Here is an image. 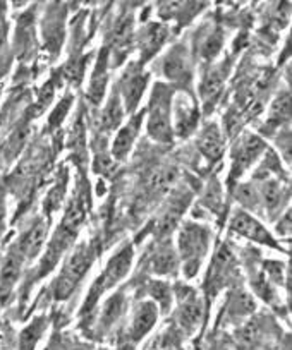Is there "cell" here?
<instances>
[{"instance_id":"obj_1","label":"cell","mask_w":292,"mask_h":350,"mask_svg":"<svg viewBox=\"0 0 292 350\" xmlns=\"http://www.w3.org/2000/svg\"><path fill=\"white\" fill-rule=\"evenodd\" d=\"M210 234L204 227L196 224H186L179 234V254L184 261L186 277L196 275L201 258L208 251Z\"/></svg>"},{"instance_id":"obj_10","label":"cell","mask_w":292,"mask_h":350,"mask_svg":"<svg viewBox=\"0 0 292 350\" xmlns=\"http://www.w3.org/2000/svg\"><path fill=\"white\" fill-rule=\"evenodd\" d=\"M157 321V309L152 302H143L140 308L136 309V314L133 319V328H131V335L134 340H140L141 336L146 335L150 329L153 328Z\"/></svg>"},{"instance_id":"obj_23","label":"cell","mask_w":292,"mask_h":350,"mask_svg":"<svg viewBox=\"0 0 292 350\" xmlns=\"http://www.w3.org/2000/svg\"><path fill=\"white\" fill-rule=\"evenodd\" d=\"M4 18H2V12H0V43H2V40H4Z\"/></svg>"},{"instance_id":"obj_16","label":"cell","mask_w":292,"mask_h":350,"mask_svg":"<svg viewBox=\"0 0 292 350\" xmlns=\"http://www.w3.org/2000/svg\"><path fill=\"white\" fill-rule=\"evenodd\" d=\"M167 38V29L160 25H150L141 36V46L146 53H155Z\"/></svg>"},{"instance_id":"obj_9","label":"cell","mask_w":292,"mask_h":350,"mask_svg":"<svg viewBox=\"0 0 292 350\" xmlns=\"http://www.w3.org/2000/svg\"><path fill=\"white\" fill-rule=\"evenodd\" d=\"M144 84H146V77L140 72L137 69L127 70L126 77H124V88L122 95L126 100V105L129 110L136 109L137 102H140L141 95H143Z\"/></svg>"},{"instance_id":"obj_13","label":"cell","mask_w":292,"mask_h":350,"mask_svg":"<svg viewBox=\"0 0 292 350\" xmlns=\"http://www.w3.org/2000/svg\"><path fill=\"white\" fill-rule=\"evenodd\" d=\"M176 117H177V133H181L183 136L189 134L191 129H194V126H196L198 113L187 98L179 100V102L176 103Z\"/></svg>"},{"instance_id":"obj_22","label":"cell","mask_w":292,"mask_h":350,"mask_svg":"<svg viewBox=\"0 0 292 350\" xmlns=\"http://www.w3.org/2000/svg\"><path fill=\"white\" fill-rule=\"evenodd\" d=\"M66 110H67V102H62V103H60L59 112L53 113V116H52V122H60V120L64 119V116H66Z\"/></svg>"},{"instance_id":"obj_17","label":"cell","mask_w":292,"mask_h":350,"mask_svg":"<svg viewBox=\"0 0 292 350\" xmlns=\"http://www.w3.org/2000/svg\"><path fill=\"white\" fill-rule=\"evenodd\" d=\"M43 329H45V318H36L25 332L21 333V340H19V347L21 350H33L38 343V338L42 336Z\"/></svg>"},{"instance_id":"obj_15","label":"cell","mask_w":292,"mask_h":350,"mask_svg":"<svg viewBox=\"0 0 292 350\" xmlns=\"http://www.w3.org/2000/svg\"><path fill=\"white\" fill-rule=\"evenodd\" d=\"M137 127H140V120H133V122L127 124V126L120 131L116 143H114V157L122 160V158L129 153L131 146H133L134 143V137H136Z\"/></svg>"},{"instance_id":"obj_18","label":"cell","mask_w":292,"mask_h":350,"mask_svg":"<svg viewBox=\"0 0 292 350\" xmlns=\"http://www.w3.org/2000/svg\"><path fill=\"white\" fill-rule=\"evenodd\" d=\"M165 72L169 74L170 79H183L187 74V62L184 59L183 52L174 49L172 53L165 59Z\"/></svg>"},{"instance_id":"obj_4","label":"cell","mask_w":292,"mask_h":350,"mask_svg":"<svg viewBox=\"0 0 292 350\" xmlns=\"http://www.w3.org/2000/svg\"><path fill=\"white\" fill-rule=\"evenodd\" d=\"M150 136L159 141H170V119H169V93L162 84L155 88L153 98L150 102Z\"/></svg>"},{"instance_id":"obj_11","label":"cell","mask_w":292,"mask_h":350,"mask_svg":"<svg viewBox=\"0 0 292 350\" xmlns=\"http://www.w3.org/2000/svg\"><path fill=\"white\" fill-rule=\"evenodd\" d=\"M201 318H203V306H201L200 299L194 297L193 294L183 299V304L179 308L181 326H184L186 329H193L201 321Z\"/></svg>"},{"instance_id":"obj_12","label":"cell","mask_w":292,"mask_h":350,"mask_svg":"<svg viewBox=\"0 0 292 350\" xmlns=\"http://www.w3.org/2000/svg\"><path fill=\"white\" fill-rule=\"evenodd\" d=\"M200 150L203 151L204 157H208L210 160H218L222 157V137H220V133L215 126H210L208 129H204V133L201 134L200 137Z\"/></svg>"},{"instance_id":"obj_21","label":"cell","mask_w":292,"mask_h":350,"mask_svg":"<svg viewBox=\"0 0 292 350\" xmlns=\"http://www.w3.org/2000/svg\"><path fill=\"white\" fill-rule=\"evenodd\" d=\"M220 88H222V77H220V74L218 72L208 74V77L203 83L204 98H211V96L217 95V93L220 92Z\"/></svg>"},{"instance_id":"obj_14","label":"cell","mask_w":292,"mask_h":350,"mask_svg":"<svg viewBox=\"0 0 292 350\" xmlns=\"http://www.w3.org/2000/svg\"><path fill=\"white\" fill-rule=\"evenodd\" d=\"M150 268H152L155 273L159 275H170L176 271L177 268V259H176V252L169 247V245H163L162 249L153 254L152 262H150Z\"/></svg>"},{"instance_id":"obj_7","label":"cell","mask_w":292,"mask_h":350,"mask_svg":"<svg viewBox=\"0 0 292 350\" xmlns=\"http://www.w3.org/2000/svg\"><path fill=\"white\" fill-rule=\"evenodd\" d=\"M25 261L21 252L18 249H12L8 254V258L2 262V268H0V294H8L12 288V285L16 284L19 277V271H21V265Z\"/></svg>"},{"instance_id":"obj_3","label":"cell","mask_w":292,"mask_h":350,"mask_svg":"<svg viewBox=\"0 0 292 350\" xmlns=\"http://www.w3.org/2000/svg\"><path fill=\"white\" fill-rule=\"evenodd\" d=\"M131 262H133V249L129 245L126 247H120L119 251L114 254V258L110 259L109 265H107L105 271L102 273V277L95 282L92 292H90V299L86 302V306H92L95 299H98L103 292L109 287H114L120 278H124L127 275L131 268Z\"/></svg>"},{"instance_id":"obj_5","label":"cell","mask_w":292,"mask_h":350,"mask_svg":"<svg viewBox=\"0 0 292 350\" xmlns=\"http://www.w3.org/2000/svg\"><path fill=\"white\" fill-rule=\"evenodd\" d=\"M230 228H233L236 234L243 235V237L251 239L254 242H260V244H268L275 245V241L271 239V235L268 234L267 228L260 224L258 220H254L251 215H248L246 211H236V215L230 220Z\"/></svg>"},{"instance_id":"obj_6","label":"cell","mask_w":292,"mask_h":350,"mask_svg":"<svg viewBox=\"0 0 292 350\" xmlns=\"http://www.w3.org/2000/svg\"><path fill=\"white\" fill-rule=\"evenodd\" d=\"M45 235H47L45 224H43L42 220L35 221V224H33L31 227L21 235L16 249L21 252L25 259L35 258V256L40 252V249H42L43 241H45Z\"/></svg>"},{"instance_id":"obj_19","label":"cell","mask_w":292,"mask_h":350,"mask_svg":"<svg viewBox=\"0 0 292 350\" xmlns=\"http://www.w3.org/2000/svg\"><path fill=\"white\" fill-rule=\"evenodd\" d=\"M124 304H126V302L122 301V295H114V297L107 302L105 309H103V321L112 323L114 319L120 314Z\"/></svg>"},{"instance_id":"obj_2","label":"cell","mask_w":292,"mask_h":350,"mask_svg":"<svg viewBox=\"0 0 292 350\" xmlns=\"http://www.w3.org/2000/svg\"><path fill=\"white\" fill-rule=\"evenodd\" d=\"M93 261V249L88 245H79L72 256L67 259L66 267H64L62 273L59 275L55 282V295L57 299H67L72 291L78 287L81 278L92 267Z\"/></svg>"},{"instance_id":"obj_8","label":"cell","mask_w":292,"mask_h":350,"mask_svg":"<svg viewBox=\"0 0 292 350\" xmlns=\"http://www.w3.org/2000/svg\"><path fill=\"white\" fill-rule=\"evenodd\" d=\"M261 150H263V143H261L260 139H256L254 136L244 137V141H241L239 146H237L236 150L233 174L236 172V175H241V172L246 167H250L251 161L261 153Z\"/></svg>"},{"instance_id":"obj_20","label":"cell","mask_w":292,"mask_h":350,"mask_svg":"<svg viewBox=\"0 0 292 350\" xmlns=\"http://www.w3.org/2000/svg\"><path fill=\"white\" fill-rule=\"evenodd\" d=\"M120 117H122V109H120V103L119 100L114 98L112 102L109 103V107H107L105 110V116H103V122H105L107 127H116L117 124L120 122Z\"/></svg>"}]
</instances>
